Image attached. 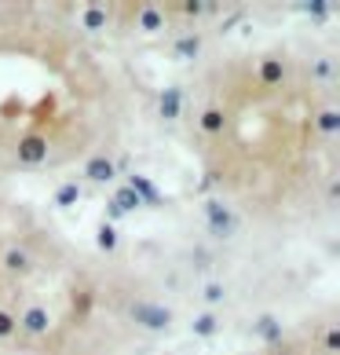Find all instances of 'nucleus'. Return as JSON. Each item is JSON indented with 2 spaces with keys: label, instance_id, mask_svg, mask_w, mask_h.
<instances>
[{
  "label": "nucleus",
  "instance_id": "16",
  "mask_svg": "<svg viewBox=\"0 0 340 355\" xmlns=\"http://www.w3.org/2000/svg\"><path fill=\"white\" fill-rule=\"evenodd\" d=\"M337 128H340V114H337V110H322V114H319V132H322V136H333Z\"/></svg>",
  "mask_w": 340,
  "mask_h": 355
},
{
  "label": "nucleus",
  "instance_id": "14",
  "mask_svg": "<svg viewBox=\"0 0 340 355\" xmlns=\"http://www.w3.org/2000/svg\"><path fill=\"white\" fill-rule=\"evenodd\" d=\"M128 187H132V191L139 194V202L147 198L150 205H158V191H154V183H150V180H143V176H132V183H128Z\"/></svg>",
  "mask_w": 340,
  "mask_h": 355
},
{
  "label": "nucleus",
  "instance_id": "20",
  "mask_svg": "<svg viewBox=\"0 0 340 355\" xmlns=\"http://www.w3.org/2000/svg\"><path fill=\"white\" fill-rule=\"evenodd\" d=\"M88 311H91V293H77L73 297V315H77V319H84Z\"/></svg>",
  "mask_w": 340,
  "mask_h": 355
},
{
  "label": "nucleus",
  "instance_id": "2",
  "mask_svg": "<svg viewBox=\"0 0 340 355\" xmlns=\"http://www.w3.org/2000/svg\"><path fill=\"white\" fill-rule=\"evenodd\" d=\"M15 322H19V330H22V334H30V337H44V334H48V326H51L48 311H44L41 304H26Z\"/></svg>",
  "mask_w": 340,
  "mask_h": 355
},
{
  "label": "nucleus",
  "instance_id": "8",
  "mask_svg": "<svg viewBox=\"0 0 340 355\" xmlns=\"http://www.w3.org/2000/svg\"><path fill=\"white\" fill-rule=\"evenodd\" d=\"M161 26H165V11H161V8H154V4L139 8V30H147V33H158Z\"/></svg>",
  "mask_w": 340,
  "mask_h": 355
},
{
  "label": "nucleus",
  "instance_id": "6",
  "mask_svg": "<svg viewBox=\"0 0 340 355\" xmlns=\"http://www.w3.org/2000/svg\"><path fill=\"white\" fill-rule=\"evenodd\" d=\"M84 176L96 180V183H110L114 180V162L110 157H91V162L84 165Z\"/></svg>",
  "mask_w": 340,
  "mask_h": 355
},
{
  "label": "nucleus",
  "instance_id": "24",
  "mask_svg": "<svg viewBox=\"0 0 340 355\" xmlns=\"http://www.w3.org/2000/svg\"><path fill=\"white\" fill-rule=\"evenodd\" d=\"M220 297H224V289H220V286H208L205 289V300H220Z\"/></svg>",
  "mask_w": 340,
  "mask_h": 355
},
{
  "label": "nucleus",
  "instance_id": "10",
  "mask_svg": "<svg viewBox=\"0 0 340 355\" xmlns=\"http://www.w3.org/2000/svg\"><path fill=\"white\" fill-rule=\"evenodd\" d=\"M107 19H110V11L102 8V4L84 8V30H102V26H107Z\"/></svg>",
  "mask_w": 340,
  "mask_h": 355
},
{
  "label": "nucleus",
  "instance_id": "18",
  "mask_svg": "<svg viewBox=\"0 0 340 355\" xmlns=\"http://www.w3.org/2000/svg\"><path fill=\"white\" fill-rule=\"evenodd\" d=\"M77 194H81V187H77V183H66V187L55 194V202H59V205H73V202H77Z\"/></svg>",
  "mask_w": 340,
  "mask_h": 355
},
{
  "label": "nucleus",
  "instance_id": "11",
  "mask_svg": "<svg viewBox=\"0 0 340 355\" xmlns=\"http://www.w3.org/2000/svg\"><path fill=\"white\" fill-rule=\"evenodd\" d=\"M333 73H337V62L330 55H319L311 62V77H315V81H333Z\"/></svg>",
  "mask_w": 340,
  "mask_h": 355
},
{
  "label": "nucleus",
  "instance_id": "7",
  "mask_svg": "<svg viewBox=\"0 0 340 355\" xmlns=\"http://www.w3.org/2000/svg\"><path fill=\"white\" fill-rule=\"evenodd\" d=\"M4 268L11 275H26V271H30V253H26L22 245H11L8 253H4Z\"/></svg>",
  "mask_w": 340,
  "mask_h": 355
},
{
  "label": "nucleus",
  "instance_id": "15",
  "mask_svg": "<svg viewBox=\"0 0 340 355\" xmlns=\"http://www.w3.org/2000/svg\"><path fill=\"white\" fill-rule=\"evenodd\" d=\"M114 205L125 213V209H139L143 202H139V194H136L132 187H117V194H114Z\"/></svg>",
  "mask_w": 340,
  "mask_h": 355
},
{
  "label": "nucleus",
  "instance_id": "4",
  "mask_svg": "<svg viewBox=\"0 0 340 355\" xmlns=\"http://www.w3.org/2000/svg\"><path fill=\"white\" fill-rule=\"evenodd\" d=\"M132 319L143 322V326H154V330H161V326L172 322V315H168L165 308H154V304H136V308H132Z\"/></svg>",
  "mask_w": 340,
  "mask_h": 355
},
{
  "label": "nucleus",
  "instance_id": "22",
  "mask_svg": "<svg viewBox=\"0 0 340 355\" xmlns=\"http://www.w3.org/2000/svg\"><path fill=\"white\" fill-rule=\"evenodd\" d=\"M213 330H216V319H213V315H202V319L194 322V334H202V337H208Z\"/></svg>",
  "mask_w": 340,
  "mask_h": 355
},
{
  "label": "nucleus",
  "instance_id": "5",
  "mask_svg": "<svg viewBox=\"0 0 340 355\" xmlns=\"http://www.w3.org/2000/svg\"><path fill=\"white\" fill-rule=\"evenodd\" d=\"M224 125H227L224 110H220V107H205L202 121H198V128H202L205 136H220V132H224Z\"/></svg>",
  "mask_w": 340,
  "mask_h": 355
},
{
  "label": "nucleus",
  "instance_id": "9",
  "mask_svg": "<svg viewBox=\"0 0 340 355\" xmlns=\"http://www.w3.org/2000/svg\"><path fill=\"white\" fill-rule=\"evenodd\" d=\"M253 334H260L264 340H282V326H278V319L264 315V319H256V322H253Z\"/></svg>",
  "mask_w": 340,
  "mask_h": 355
},
{
  "label": "nucleus",
  "instance_id": "25",
  "mask_svg": "<svg viewBox=\"0 0 340 355\" xmlns=\"http://www.w3.org/2000/svg\"><path fill=\"white\" fill-rule=\"evenodd\" d=\"M271 355H296V352H293V348H274Z\"/></svg>",
  "mask_w": 340,
  "mask_h": 355
},
{
  "label": "nucleus",
  "instance_id": "23",
  "mask_svg": "<svg viewBox=\"0 0 340 355\" xmlns=\"http://www.w3.org/2000/svg\"><path fill=\"white\" fill-rule=\"evenodd\" d=\"M325 348H330V352L340 348V330H337V326H330V330H325Z\"/></svg>",
  "mask_w": 340,
  "mask_h": 355
},
{
  "label": "nucleus",
  "instance_id": "19",
  "mask_svg": "<svg viewBox=\"0 0 340 355\" xmlns=\"http://www.w3.org/2000/svg\"><path fill=\"white\" fill-rule=\"evenodd\" d=\"M198 48H202L198 37H179V44H176L179 55H198Z\"/></svg>",
  "mask_w": 340,
  "mask_h": 355
},
{
  "label": "nucleus",
  "instance_id": "17",
  "mask_svg": "<svg viewBox=\"0 0 340 355\" xmlns=\"http://www.w3.org/2000/svg\"><path fill=\"white\" fill-rule=\"evenodd\" d=\"M15 334H19V322H15V315L0 308V340H11Z\"/></svg>",
  "mask_w": 340,
  "mask_h": 355
},
{
  "label": "nucleus",
  "instance_id": "12",
  "mask_svg": "<svg viewBox=\"0 0 340 355\" xmlns=\"http://www.w3.org/2000/svg\"><path fill=\"white\" fill-rule=\"evenodd\" d=\"M208 223H213V231L216 234H224V231H231V213H227V209L224 205H208Z\"/></svg>",
  "mask_w": 340,
  "mask_h": 355
},
{
  "label": "nucleus",
  "instance_id": "21",
  "mask_svg": "<svg viewBox=\"0 0 340 355\" xmlns=\"http://www.w3.org/2000/svg\"><path fill=\"white\" fill-rule=\"evenodd\" d=\"M114 245H117V234H114V227L102 223V227H99V249H114Z\"/></svg>",
  "mask_w": 340,
  "mask_h": 355
},
{
  "label": "nucleus",
  "instance_id": "1",
  "mask_svg": "<svg viewBox=\"0 0 340 355\" xmlns=\"http://www.w3.org/2000/svg\"><path fill=\"white\" fill-rule=\"evenodd\" d=\"M15 157L22 165H41L44 157H48V139L41 132H26L19 139V147H15Z\"/></svg>",
  "mask_w": 340,
  "mask_h": 355
},
{
  "label": "nucleus",
  "instance_id": "3",
  "mask_svg": "<svg viewBox=\"0 0 340 355\" xmlns=\"http://www.w3.org/2000/svg\"><path fill=\"white\" fill-rule=\"evenodd\" d=\"M256 77H260V85H267V88L282 85V81H285V62L274 59V55L260 59V62H256Z\"/></svg>",
  "mask_w": 340,
  "mask_h": 355
},
{
  "label": "nucleus",
  "instance_id": "13",
  "mask_svg": "<svg viewBox=\"0 0 340 355\" xmlns=\"http://www.w3.org/2000/svg\"><path fill=\"white\" fill-rule=\"evenodd\" d=\"M179 88H168L165 96H161V103H158V110H161V117H168V121H172V117L179 114Z\"/></svg>",
  "mask_w": 340,
  "mask_h": 355
}]
</instances>
